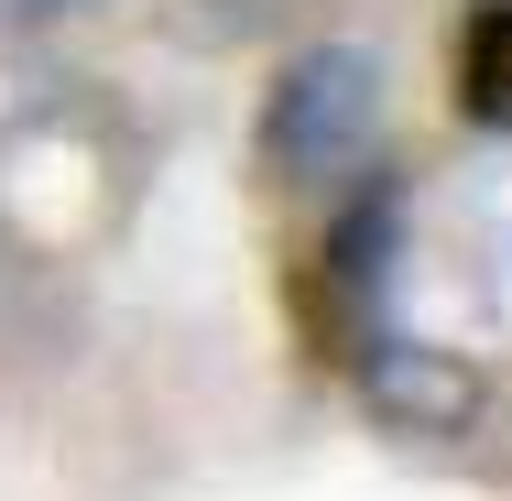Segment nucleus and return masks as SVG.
I'll use <instances>...</instances> for the list:
<instances>
[{"label": "nucleus", "mask_w": 512, "mask_h": 501, "mask_svg": "<svg viewBox=\"0 0 512 501\" xmlns=\"http://www.w3.org/2000/svg\"><path fill=\"white\" fill-rule=\"evenodd\" d=\"M371 142H382V55L349 33L306 44L262 99V175L273 186H338L349 164H371Z\"/></svg>", "instance_id": "f257e3e1"}, {"label": "nucleus", "mask_w": 512, "mask_h": 501, "mask_svg": "<svg viewBox=\"0 0 512 501\" xmlns=\"http://www.w3.org/2000/svg\"><path fill=\"white\" fill-rule=\"evenodd\" d=\"M360 403L393 436H469L480 403H491V382L458 349H436V338H371L360 349Z\"/></svg>", "instance_id": "f03ea898"}, {"label": "nucleus", "mask_w": 512, "mask_h": 501, "mask_svg": "<svg viewBox=\"0 0 512 501\" xmlns=\"http://www.w3.org/2000/svg\"><path fill=\"white\" fill-rule=\"evenodd\" d=\"M458 109H469V120H491V131H512V0H491V11L469 22V66H458Z\"/></svg>", "instance_id": "7ed1b4c3"}, {"label": "nucleus", "mask_w": 512, "mask_h": 501, "mask_svg": "<svg viewBox=\"0 0 512 501\" xmlns=\"http://www.w3.org/2000/svg\"><path fill=\"white\" fill-rule=\"evenodd\" d=\"M382 240H393V197H371L360 218H349V240H338V273H349V284H371V273H382Z\"/></svg>", "instance_id": "20e7f679"}, {"label": "nucleus", "mask_w": 512, "mask_h": 501, "mask_svg": "<svg viewBox=\"0 0 512 501\" xmlns=\"http://www.w3.org/2000/svg\"><path fill=\"white\" fill-rule=\"evenodd\" d=\"M66 11H99V0H0V22H66Z\"/></svg>", "instance_id": "39448f33"}, {"label": "nucleus", "mask_w": 512, "mask_h": 501, "mask_svg": "<svg viewBox=\"0 0 512 501\" xmlns=\"http://www.w3.org/2000/svg\"><path fill=\"white\" fill-rule=\"evenodd\" d=\"M0 262H11V251H0Z\"/></svg>", "instance_id": "423d86ee"}]
</instances>
